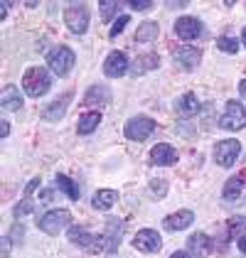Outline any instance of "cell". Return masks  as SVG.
<instances>
[{
	"instance_id": "obj_29",
	"label": "cell",
	"mask_w": 246,
	"mask_h": 258,
	"mask_svg": "<svg viewBox=\"0 0 246 258\" xmlns=\"http://www.w3.org/2000/svg\"><path fill=\"white\" fill-rule=\"evenodd\" d=\"M217 47H219L222 52H226V54H236V52H239V42L234 40V37H219V40H217Z\"/></svg>"
},
{
	"instance_id": "obj_12",
	"label": "cell",
	"mask_w": 246,
	"mask_h": 258,
	"mask_svg": "<svg viewBox=\"0 0 246 258\" xmlns=\"http://www.w3.org/2000/svg\"><path fill=\"white\" fill-rule=\"evenodd\" d=\"M150 162L153 165H175L177 162V150L167 143H158L150 150Z\"/></svg>"
},
{
	"instance_id": "obj_38",
	"label": "cell",
	"mask_w": 246,
	"mask_h": 258,
	"mask_svg": "<svg viewBox=\"0 0 246 258\" xmlns=\"http://www.w3.org/2000/svg\"><path fill=\"white\" fill-rule=\"evenodd\" d=\"M239 94H241V99H246V79L239 84Z\"/></svg>"
},
{
	"instance_id": "obj_5",
	"label": "cell",
	"mask_w": 246,
	"mask_h": 258,
	"mask_svg": "<svg viewBox=\"0 0 246 258\" xmlns=\"http://www.w3.org/2000/svg\"><path fill=\"white\" fill-rule=\"evenodd\" d=\"M123 133H126L128 140H138L141 143V140L150 138V133H155V120L148 118V116H136V118H131L126 123Z\"/></svg>"
},
{
	"instance_id": "obj_22",
	"label": "cell",
	"mask_w": 246,
	"mask_h": 258,
	"mask_svg": "<svg viewBox=\"0 0 246 258\" xmlns=\"http://www.w3.org/2000/svg\"><path fill=\"white\" fill-rule=\"evenodd\" d=\"M241 192H244V179L241 177H229L224 184V189H222V197L226 202H234V199L241 197Z\"/></svg>"
},
{
	"instance_id": "obj_17",
	"label": "cell",
	"mask_w": 246,
	"mask_h": 258,
	"mask_svg": "<svg viewBox=\"0 0 246 258\" xmlns=\"http://www.w3.org/2000/svg\"><path fill=\"white\" fill-rule=\"evenodd\" d=\"M0 108L3 111H20L22 108V96L15 86H5L0 94Z\"/></svg>"
},
{
	"instance_id": "obj_27",
	"label": "cell",
	"mask_w": 246,
	"mask_h": 258,
	"mask_svg": "<svg viewBox=\"0 0 246 258\" xmlns=\"http://www.w3.org/2000/svg\"><path fill=\"white\" fill-rule=\"evenodd\" d=\"M226 229H229V236H236V234L246 231V217H231L226 221ZM241 236H244V234H241Z\"/></svg>"
},
{
	"instance_id": "obj_8",
	"label": "cell",
	"mask_w": 246,
	"mask_h": 258,
	"mask_svg": "<svg viewBox=\"0 0 246 258\" xmlns=\"http://www.w3.org/2000/svg\"><path fill=\"white\" fill-rule=\"evenodd\" d=\"M239 153H241L239 140H219L214 145V162L222 165V167H231L239 158Z\"/></svg>"
},
{
	"instance_id": "obj_7",
	"label": "cell",
	"mask_w": 246,
	"mask_h": 258,
	"mask_svg": "<svg viewBox=\"0 0 246 258\" xmlns=\"http://www.w3.org/2000/svg\"><path fill=\"white\" fill-rule=\"evenodd\" d=\"M219 125L226 131H241L246 125V108L239 101H226V113H222Z\"/></svg>"
},
{
	"instance_id": "obj_36",
	"label": "cell",
	"mask_w": 246,
	"mask_h": 258,
	"mask_svg": "<svg viewBox=\"0 0 246 258\" xmlns=\"http://www.w3.org/2000/svg\"><path fill=\"white\" fill-rule=\"evenodd\" d=\"M8 133H10V123H8V120H3V123H0V136L5 138Z\"/></svg>"
},
{
	"instance_id": "obj_34",
	"label": "cell",
	"mask_w": 246,
	"mask_h": 258,
	"mask_svg": "<svg viewBox=\"0 0 246 258\" xmlns=\"http://www.w3.org/2000/svg\"><path fill=\"white\" fill-rule=\"evenodd\" d=\"M35 187H40V177H37V179H32V182H30V184L25 187V197H30V195L35 192Z\"/></svg>"
},
{
	"instance_id": "obj_39",
	"label": "cell",
	"mask_w": 246,
	"mask_h": 258,
	"mask_svg": "<svg viewBox=\"0 0 246 258\" xmlns=\"http://www.w3.org/2000/svg\"><path fill=\"white\" fill-rule=\"evenodd\" d=\"M170 258H192L190 253H184V251H177V253H172Z\"/></svg>"
},
{
	"instance_id": "obj_13",
	"label": "cell",
	"mask_w": 246,
	"mask_h": 258,
	"mask_svg": "<svg viewBox=\"0 0 246 258\" xmlns=\"http://www.w3.org/2000/svg\"><path fill=\"white\" fill-rule=\"evenodd\" d=\"M123 224L118 219H108V224H106V234L103 236V246H106V251L111 253V251H116L118 248V243H121V236H123Z\"/></svg>"
},
{
	"instance_id": "obj_19",
	"label": "cell",
	"mask_w": 246,
	"mask_h": 258,
	"mask_svg": "<svg viewBox=\"0 0 246 258\" xmlns=\"http://www.w3.org/2000/svg\"><path fill=\"white\" fill-rule=\"evenodd\" d=\"M175 61L184 67V69H195L197 64H200V52L195 49V47H180L177 52H175Z\"/></svg>"
},
{
	"instance_id": "obj_15",
	"label": "cell",
	"mask_w": 246,
	"mask_h": 258,
	"mask_svg": "<svg viewBox=\"0 0 246 258\" xmlns=\"http://www.w3.org/2000/svg\"><path fill=\"white\" fill-rule=\"evenodd\" d=\"M197 111H200V101H197L195 94H182L180 99L175 101V113L180 118H192Z\"/></svg>"
},
{
	"instance_id": "obj_37",
	"label": "cell",
	"mask_w": 246,
	"mask_h": 258,
	"mask_svg": "<svg viewBox=\"0 0 246 258\" xmlns=\"http://www.w3.org/2000/svg\"><path fill=\"white\" fill-rule=\"evenodd\" d=\"M236 243H239V251L246 256V234H244V236H239V241H236Z\"/></svg>"
},
{
	"instance_id": "obj_35",
	"label": "cell",
	"mask_w": 246,
	"mask_h": 258,
	"mask_svg": "<svg viewBox=\"0 0 246 258\" xmlns=\"http://www.w3.org/2000/svg\"><path fill=\"white\" fill-rule=\"evenodd\" d=\"M3 256H5V258L10 256V238H8V236L3 238Z\"/></svg>"
},
{
	"instance_id": "obj_14",
	"label": "cell",
	"mask_w": 246,
	"mask_h": 258,
	"mask_svg": "<svg viewBox=\"0 0 246 258\" xmlns=\"http://www.w3.org/2000/svg\"><path fill=\"white\" fill-rule=\"evenodd\" d=\"M192 221H195V214H192L190 209H182V212H175V214L165 217L163 226H165V231H182Z\"/></svg>"
},
{
	"instance_id": "obj_6",
	"label": "cell",
	"mask_w": 246,
	"mask_h": 258,
	"mask_svg": "<svg viewBox=\"0 0 246 258\" xmlns=\"http://www.w3.org/2000/svg\"><path fill=\"white\" fill-rule=\"evenodd\" d=\"M69 241L77 243V246H84L89 253H101V251H106L103 236H94L91 231L79 229V226H72V229H69Z\"/></svg>"
},
{
	"instance_id": "obj_21",
	"label": "cell",
	"mask_w": 246,
	"mask_h": 258,
	"mask_svg": "<svg viewBox=\"0 0 246 258\" xmlns=\"http://www.w3.org/2000/svg\"><path fill=\"white\" fill-rule=\"evenodd\" d=\"M116 199H118V192H113V189H99V192L94 195V199H91V204H94L96 209L106 212V209H111V207L116 204Z\"/></svg>"
},
{
	"instance_id": "obj_33",
	"label": "cell",
	"mask_w": 246,
	"mask_h": 258,
	"mask_svg": "<svg viewBox=\"0 0 246 258\" xmlns=\"http://www.w3.org/2000/svg\"><path fill=\"white\" fill-rule=\"evenodd\" d=\"M128 5H131L133 10H148V8H153V3H150V0H131Z\"/></svg>"
},
{
	"instance_id": "obj_11",
	"label": "cell",
	"mask_w": 246,
	"mask_h": 258,
	"mask_svg": "<svg viewBox=\"0 0 246 258\" xmlns=\"http://www.w3.org/2000/svg\"><path fill=\"white\" fill-rule=\"evenodd\" d=\"M126 69H128V57H126V52H111V54L106 57V61H103V74L111 77V79L123 77Z\"/></svg>"
},
{
	"instance_id": "obj_28",
	"label": "cell",
	"mask_w": 246,
	"mask_h": 258,
	"mask_svg": "<svg viewBox=\"0 0 246 258\" xmlns=\"http://www.w3.org/2000/svg\"><path fill=\"white\" fill-rule=\"evenodd\" d=\"M99 8H101V18L108 22L111 18H113V15H118V10H121V3H108V0H101V3H99Z\"/></svg>"
},
{
	"instance_id": "obj_3",
	"label": "cell",
	"mask_w": 246,
	"mask_h": 258,
	"mask_svg": "<svg viewBox=\"0 0 246 258\" xmlns=\"http://www.w3.org/2000/svg\"><path fill=\"white\" fill-rule=\"evenodd\" d=\"M64 22L74 35H84L89 27V8L84 3H69L64 10Z\"/></svg>"
},
{
	"instance_id": "obj_32",
	"label": "cell",
	"mask_w": 246,
	"mask_h": 258,
	"mask_svg": "<svg viewBox=\"0 0 246 258\" xmlns=\"http://www.w3.org/2000/svg\"><path fill=\"white\" fill-rule=\"evenodd\" d=\"M126 25H128V15H121L118 22L111 27V37H118V32H123V27H126Z\"/></svg>"
},
{
	"instance_id": "obj_9",
	"label": "cell",
	"mask_w": 246,
	"mask_h": 258,
	"mask_svg": "<svg viewBox=\"0 0 246 258\" xmlns=\"http://www.w3.org/2000/svg\"><path fill=\"white\" fill-rule=\"evenodd\" d=\"M133 246H136L138 251H143V253H155V251H160L163 238H160V234H158L155 229H143V231L136 234Z\"/></svg>"
},
{
	"instance_id": "obj_23",
	"label": "cell",
	"mask_w": 246,
	"mask_h": 258,
	"mask_svg": "<svg viewBox=\"0 0 246 258\" xmlns=\"http://www.w3.org/2000/svg\"><path fill=\"white\" fill-rule=\"evenodd\" d=\"M158 64H160V57H158L155 52H148V54H141V57L136 59L133 72H136V77H138V74H145L148 69H155Z\"/></svg>"
},
{
	"instance_id": "obj_30",
	"label": "cell",
	"mask_w": 246,
	"mask_h": 258,
	"mask_svg": "<svg viewBox=\"0 0 246 258\" xmlns=\"http://www.w3.org/2000/svg\"><path fill=\"white\" fill-rule=\"evenodd\" d=\"M32 212H35V204L30 202V197H25L22 202H18V204H15V212H13V214L20 219V217H27V214H32Z\"/></svg>"
},
{
	"instance_id": "obj_4",
	"label": "cell",
	"mask_w": 246,
	"mask_h": 258,
	"mask_svg": "<svg viewBox=\"0 0 246 258\" xmlns=\"http://www.w3.org/2000/svg\"><path fill=\"white\" fill-rule=\"evenodd\" d=\"M72 224V214L67 212V209H49V212H44L40 219H37V226H40L42 231H47V234H59L61 229H67Z\"/></svg>"
},
{
	"instance_id": "obj_40",
	"label": "cell",
	"mask_w": 246,
	"mask_h": 258,
	"mask_svg": "<svg viewBox=\"0 0 246 258\" xmlns=\"http://www.w3.org/2000/svg\"><path fill=\"white\" fill-rule=\"evenodd\" d=\"M241 37H244V44H246V30H244V32H241Z\"/></svg>"
},
{
	"instance_id": "obj_1",
	"label": "cell",
	"mask_w": 246,
	"mask_h": 258,
	"mask_svg": "<svg viewBox=\"0 0 246 258\" xmlns=\"http://www.w3.org/2000/svg\"><path fill=\"white\" fill-rule=\"evenodd\" d=\"M52 86V74L44 69V67H30L22 77V91L32 99H40L49 91Z\"/></svg>"
},
{
	"instance_id": "obj_2",
	"label": "cell",
	"mask_w": 246,
	"mask_h": 258,
	"mask_svg": "<svg viewBox=\"0 0 246 258\" xmlns=\"http://www.w3.org/2000/svg\"><path fill=\"white\" fill-rule=\"evenodd\" d=\"M74 61H77V54H74V52H72V47H67V44L54 47V49L47 54V64H49V69H52L54 74H59V77H67V74L72 72Z\"/></svg>"
},
{
	"instance_id": "obj_16",
	"label": "cell",
	"mask_w": 246,
	"mask_h": 258,
	"mask_svg": "<svg viewBox=\"0 0 246 258\" xmlns=\"http://www.w3.org/2000/svg\"><path fill=\"white\" fill-rule=\"evenodd\" d=\"M187 248H190L195 256L207 258L212 253V241H209L207 234H192V236L187 238Z\"/></svg>"
},
{
	"instance_id": "obj_25",
	"label": "cell",
	"mask_w": 246,
	"mask_h": 258,
	"mask_svg": "<svg viewBox=\"0 0 246 258\" xmlns=\"http://www.w3.org/2000/svg\"><path fill=\"white\" fill-rule=\"evenodd\" d=\"M158 35H160L158 22H143V25H138V30H136V42H150V40H155Z\"/></svg>"
},
{
	"instance_id": "obj_31",
	"label": "cell",
	"mask_w": 246,
	"mask_h": 258,
	"mask_svg": "<svg viewBox=\"0 0 246 258\" xmlns=\"http://www.w3.org/2000/svg\"><path fill=\"white\" fill-rule=\"evenodd\" d=\"M150 189H153L155 197H165V192H167V182H165V179H153V182H150Z\"/></svg>"
},
{
	"instance_id": "obj_18",
	"label": "cell",
	"mask_w": 246,
	"mask_h": 258,
	"mask_svg": "<svg viewBox=\"0 0 246 258\" xmlns=\"http://www.w3.org/2000/svg\"><path fill=\"white\" fill-rule=\"evenodd\" d=\"M72 94H74V91H67V94L61 96V101H54L52 106H47L42 116L47 120H59L61 116L67 113V106H69V101H72Z\"/></svg>"
},
{
	"instance_id": "obj_26",
	"label": "cell",
	"mask_w": 246,
	"mask_h": 258,
	"mask_svg": "<svg viewBox=\"0 0 246 258\" xmlns=\"http://www.w3.org/2000/svg\"><path fill=\"white\" fill-rule=\"evenodd\" d=\"M108 89L106 86H91L89 91H86V96H84V103L86 106H91V103H108Z\"/></svg>"
},
{
	"instance_id": "obj_10",
	"label": "cell",
	"mask_w": 246,
	"mask_h": 258,
	"mask_svg": "<svg viewBox=\"0 0 246 258\" xmlns=\"http://www.w3.org/2000/svg\"><path fill=\"white\" fill-rule=\"evenodd\" d=\"M175 35L180 40H197V37H202V22L197 20V18L182 15V18H177V22H175Z\"/></svg>"
},
{
	"instance_id": "obj_24",
	"label": "cell",
	"mask_w": 246,
	"mask_h": 258,
	"mask_svg": "<svg viewBox=\"0 0 246 258\" xmlns=\"http://www.w3.org/2000/svg\"><path fill=\"white\" fill-rule=\"evenodd\" d=\"M54 184H57V187H59V192H64V195L72 199V202H77V199L82 197L79 187H77V184H74L72 179L67 177V175H57V177H54Z\"/></svg>"
},
{
	"instance_id": "obj_20",
	"label": "cell",
	"mask_w": 246,
	"mask_h": 258,
	"mask_svg": "<svg viewBox=\"0 0 246 258\" xmlns=\"http://www.w3.org/2000/svg\"><path fill=\"white\" fill-rule=\"evenodd\" d=\"M99 123H101V113L99 111H89V113H84L79 123H77V131L82 133V136H89V133H94L96 128H99Z\"/></svg>"
}]
</instances>
